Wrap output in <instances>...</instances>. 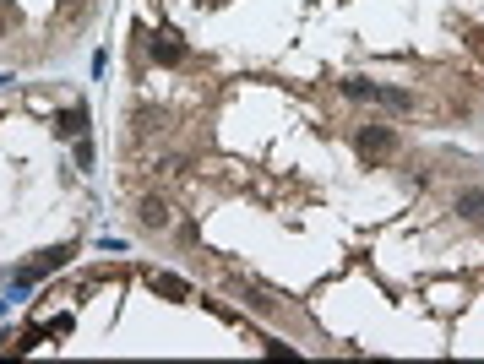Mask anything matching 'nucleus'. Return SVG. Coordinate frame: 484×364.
Returning a JSON list of instances; mask_svg holds the SVG:
<instances>
[{
	"label": "nucleus",
	"mask_w": 484,
	"mask_h": 364,
	"mask_svg": "<svg viewBox=\"0 0 484 364\" xmlns=\"http://www.w3.org/2000/svg\"><path fill=\"white\" fill-rule=\"evenodd\" d=\"M463 207H468V213L479 218V213H484V191H473V196H463Z\"/></svg>",
	"instance_id": "nucleus-4"
},
{
	"label": "nucleus",
	"mask_w": 484,
	"mask_h": 364,
	"mask_svg": "<svg viewBox=\"0 0 484 364\" xmlns=\"http://www.w3.org/2000/svg\"><path fill=\"white\" fill-rule=\"evenodd\" d=\"M359 152H370V158H381V152H392V131H359Z\"/></svg>",
	"instance_id": "nucleus-1"
},
{
	"label": "nucleus",
	"mask_w": 484,
	"mask_h": 364,
	"mask_svg": "<svg viewBox=\"0 0 484 364\" xmlns=\"http://www.w3.org/2000/svg\"><path fill=\"white\" fill-rule=\"evenodd\" d=\"M142 223H147V228L169 223V207H164V201H142Z\"/></svg>",
	"instance_id": "nucleus-2"
},
{
	"label": "nucleus",
	"mask_w": 484,
	"mask_h": 364,
	"mask_svg": "<svg viewBox=\"0 0 484 364\" xmlns=\"http://www.w3.org/2000/svg\"><path fill=\"white\" fill-rule=\"evenodd\" d=\"M152 55H158V60H180L185 49H180V44H169V38H164V44H158V38H152Z\"/></svg>",
	"instance_id": "nucleus-3"
}]
</instances>
